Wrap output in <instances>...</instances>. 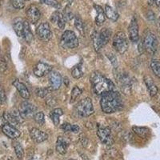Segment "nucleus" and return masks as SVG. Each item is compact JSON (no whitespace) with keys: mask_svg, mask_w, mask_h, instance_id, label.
I'll list each match as a JSON object with an SVG mask.
<instances>
[{"mask_svg":"<svg viewBox=\"0 0 160 160\" xmlns=\"http://www.w3.org/2000/svg\"><path fill=\"white\" fill-rule=\"evenodd\" d=\"M100 106L102 111L106 114H112L122 109V97L117 91H110L102 95Z\"/></svg>","mask_w":160,"mask_h":160,"instance_id":"nucleus-1","label":"nucleus"},{"mask_svg":"<svg viewBox=\"0 0 160 160\" xmlns=\"http://www.w3.org/2000/svg\"><path fill=\"white\" fill-rule=\"evenodd\" d=\"M91 82L93 91L98 95H102L115 89V85L112 81L106 78L99 72L93 73L91 78Z\"/></svg>","mask_w":160,"mask_h":160,"instance_id":"nucleus-2","label":"nucleus"},{"mask_svg":"<svg viewBox=\"0 0 160 160\" xmlns=\"http://www.w3.org/2000/svg\"><path fill=\"white\" fill-rule=\"evenodd\" d=\"M75 112L82 118L88 117L94 113V107L92 101L90 98H86L80 100L75 106Z\"/></svg>","mask_w":160,"mask_h":160,"instance_id":"nucleus-3","label":"nucleus"},{"mask_svg":"<svg viewBox=\"0 0 160 160\" xmlns=\"http://www.w3.org/2000/svg\"><path fill=\"white\" fill-rule=\"evenodd\" d=\"M111 31L108 28L102 29L99 33H95V35H93V40L95 51H99L102 47L108 44L111 38Z\"/></svg>","mask_w":160,"mask_h":160,"instance_id":"nucleus-4","label":"nucleus"},{"mask_svg":"<svg viewBox=\"0 0 160 160\" xmlns=\"http://www.w3.org/2000/svg\"><path fill=\"white\" fill-rule=\"evenodd\" d=\"M60 44L63 48L75 49V48H78L79 42H78V38L74 31H66L61 37Z\"/></svg>","mask_w":160,"mask_h":160,"instance_id":"nucleus-5","label":"nucleus"},{"mask_svg":"<svg viewBox=\"0 0 160 160\" xmlns=\"http://www.w3.org/2000/svg\"><path fill=\"white\" fill-rule=\"evenodd\" d=\"M113 47L117 52L123 54L128 48V40L125 33L119 31L117 32L113 38Z\"/></svg>","mask_w":160,"mask_h":160,"instance_id":"nucleus-6","label":"nucleus"},{"mask_svg":"<svg viewBox=\"0 0 160 160\" xmlns=\"http://www.w3.org/2000/svg\"><path fill=\"white\" fill-rule=\"evenodd\" d=\"M97 135L102 143L105 145L111 146L114 143V138L111 134V130L108 127L98 126L97 129Z\"/></svg>","mask_w":160,"mask_h":160,"instance_id":"nucleus-7","label":"nucleus"},{"mask_svg":"<svg viewBox=\"0 0 160 160\" xmlns=\"http://www.w3.org/2000/svg\"><path fill=\"white\" fill-rule=\"evenodd\" d=\"M144 49L150 55H155L158 48V40L156 36L153 33L149 32L147 34L143 40Z\"/></svg>","mask_w":160,"mask_h":160,"instance_id":"nucleus-8","label":"nucleus"},{"mask_svg":"<svg viewBox=\"0 0 160 160\" xmlns=\"http://www.w3.org/2000/svg\"><path fill=\"white\" fill-rule=\"evenodd\" d=\"M36 110L37 108L35 105H33L32 103L27 102V101L21 102L19 105V108H18L20 115H22L24 119L33 118L36 114Z\"/></svg>","mask_w":160,"mask_h":160,"instance_id":"nucleus-9","label":"nucleus"},{"mask_svg":"<svg viewBox=\"0 0 160 160\" xmlns=\"http://www.w3.org/2000/svg\"><path fill=\"white\" fill-rule=\"evenodd\" d=\"M36 34L38 38L43 42H48L52 36L51 28L48 22H42L36 29Z\"/></svg>","mask_w":160,"mask_h":160,"instance_id":"nucleus-10","label":"nucleus"},{"mask_svg":"<svg viewBox=\"0 0 160 160\" xmlns=\"http://www.w3.org/2000/svg\"><path fill=\"white\" fill-rule=\"evenodd\" d=\"M116 79L122 91L125 93H129L131 86V78H130L129 75L127 73L118 72Z\"/></svg>","mask_w":160,"mask_h":160,"instance_id":"nucleus-11","label":"nucleus"},{"mask_svg":"<svg viewBox=\"0 0 160 160\" xmlns=\"http://www.w3.org/2000/svg\"><path fill=\"white\" fill-rule=\"evenodd\" d=\"M51 71H52V67L43 62H38L33 69L34 74L37 77H43L44 75L51 73Z\"/></svg>","mask_w":160,"mask_h":160,"instance_id":"nucleus-12","label":"nucleus"},{"mask_svg":"<svg viewBox=\"0 0 160 160\" xmlns=\"http://www.w3.org/2000/svg\"><path fill=\"white\" fill-rule=\"evenodd\" d=\"M128 31H129L130 40H131V42H138V38H139V35H138V22H137V19L135 17H133L131 22H130Z\"/></svg>","mask_w":160,"mask_h":160,"instance_id":"nucleus-13","label":"nucleus"},{"mask_svg":"<svg viewBox=\"0 0 160 160\" xmlns=\"http://www.w3.org/2000/svg\"><path fill=\"white\" fill-rule=\"evenodd\" d=\"M30 135L32 138L33 141H35L37 143L42 142L46 140H48V135L46 132L42 131H40L38 128H32L30 131Z\"/></svg>","mask_w":160,"mask_h":160,"instance_id":"nucleus-14","label":"nucleus"},{"mask_svg":"<svg viewBox=\"0 0 160 160\" xmlns=\"http://www.w3.org/2000/svg\"><path fill=\"white\" fill-rule=\"evenodd\" d=\"M40 11L39 9L37 8L36 6L31 5L30 6L29 8L27 11V16H28V21L31 23L35 24L36 23L40 18Z\"/></svg>","mask_w":160,"mask_h":160,"instance_id":"nucleus-15","label":"nucleus"},{"mask_svg":"<svg viewBox=\"0 0 160 160\" xmlns=\"http://www.w3.org/2000/svg\"><path fill=\"white\" fill-rule=\"evenodd\" d=\"M49 82L51 85V89L53 91H56L59 89L62 84V77L60 75L59 73L56 71H52L50 74L49 76Z\"/></svg>","mask_w":160,"mask_h":160,"instance_id":"nucleus-16","label":"nucleus"},{"mask_svg":"<svg viewBox=\"0 0 160 160\" xmlns=\"http://www.w3.org/2000/svg\"><path fill=\"white\" fill-rule=\"evenodd\" d=\"M2 132L11 139H15V138H18L21 135V133L18 129H16L14 126L9 123H6L2 128Z\"/></svg>","mask_w":160,"mask_h":160,"instance_id":"nucleus-17","label":"nucleus"},{"mask_svg":"<svg viewBox=\"0 0 160 160\" xmlns=\"http://www.w3.org/2000/svg\"><path fill=\"white\" fill-rule=\"evenodd\" d=\"M70 142L68 138H64V137L60 136L57 138L56 142V151L58 154L60 155H65L67 151H68V148L69 147Z\"/></svg>","mask_w":160,"mask_h":160,"instance_id":"nucleus-18","label":"nucleus"},{"mask_svg":"<svg viewBox=\"0 0 160 160\" xmlns=\"http://www.w3.org/2000/svg\"><path fill=\"white\" fill-rule=\"evenodd\" d=\"M13 85L15 86V88L18 91L21 97H22L24 99H29L30 96H31V94H30L29 90L28 89V88L26 87V85L23 82H20L18 79H15L13 82Z\"/></svg>","mask_w":160,"mask_h":160,"instance_id":"nucleus-19","label":"nucleus"},{"mask_svg":"<svg viewBox=\"0 0 160 160\" xmlns=\"http://www.w3.org/2000/svg\"><path fill=\"white\" fill-rule=\"evenodd\" d=\"M51 21L53 23L56 24L57 27L60 30L64 29V27H65V18L60 12L55 11V12L53 13L51 17Z\"/></svg>","mask_w":160,"mask_h":160,"instance_id":"nucleus-20","label":"nucleus"},{"mask_svg":"<svg viewBox=\"0 0 160 160\" xmlns=\"http://www.w3.org/2000/svg\"><path fill=\"white\" fill-rule=\"evenodd\" d=\"M144 82H145L147 88H148V91H149V94L151 97H154L157 95L158 93V88L157 86L155 85V83L154 82L152 78L150 76H145L144 77Z\"/></svg>","mask_w":160,"mask_h":160,"instance_id":"nucleus-21","label":"nucleus"},{"mask_svg":"<svg viewBox=\"0 0 160 160\" xmlns=\"http://www.w3.org/2000/svg\"><path fill=\"white\" fill-rule=\"evenodd\" d=\"M23 26L24 21L22 18H15L13 22V28L18 37H23Z\"/></svg>","mask_w":160,"mask_h":160,"instance_id":"nucleus-22","label":"nucleus"},{"mask_svg":"<svg viewBox=\"0 0 160 160\" xmlns=\"http://www.w3.org/2000/svg\"><path fill=\"white\" fill-rule=\"evenodd\" d=\"M95 8L97 12V16L96 18H95V22L98 26L102 25V23L104 22L106 19V15L105 12H104V10L102 9L100 6L95 5Z\"/></svg>","mask_w":160,"mask_h":160,"instance_id":"nucleus-23","label":"nucleus"},{"mask_svg":"<svg viewBox=\"0 0 160 160\" xmlns=\"http://www.w3.org/2000/svg\"><path fill=\"white\" fill-rule=\"evenodd\" d=\"M23 38L28 43L32 41L33 38V34L31 32V28H30V24L28 21H24V26H23Z\"/></svg>","mask_w":160,"mask_h":160,"instance_id":"nucleus-24","label":"nucleus"},{"mask_svg":"<svg viewBox=\"0 0 160 160\" xmlns=\"http://www.w3.org/2000/svg\"><path fill=\"white\" fill-rule=\"evenodd\" d=\"M104 12H105L106 16L111 20H112V21H114V22L118 20V14L115 11V10L113 9L110 6H106L105 9H104Z\"/></svg>","mask_w":160,"mask_h":160,"instance_id":"nucleus-25","label":"nucleus"},{"mask_svg":"<svg viewBox=\"0 0 160 160\" xmlns=\"http://www.w3.org/2000/svg\"><path fill=\"white\" fill-rule=\"evenodd\" d=\"M62 114H63L62 110L60 109V108H55L51 111L50 116H51V120L55 126H58L59 124V118L61 115H62Z\"/></svg>","mask_w":160,"mask_h":160,"instance_id":"nucleus-26","label":"nucleus"},{"mask_svg":"<svg viewBox=\"0 0 160 160\" xmlns=\"http://www.w3.org/2000/svg\"><path fill=\"white\" fill-rule=\"evenodd\" d=\"M133 131L137 135L140 136L141 138H147L149 134V129L147 128H142V127H133Z\"/></svg>","mask_w":160,"mask_h":160,"instance_id":"nucleus-27","label":"nucleus"},{"mask_svg":"<svg viewBox=\"0 0 160 160\" xmlns=\"http://www.w3.org/2000/svg\"><path fill=\"white\" fill-rule=\"evenodd\" d=\"M151 68L155 75L160 78V62L158 60L153 59L151 62Z\"/></svg>","mask_w":160,"mask_h":160,"instance_id":"nucleus-28","label":"nucleus"},{"mask_svg":"<svg viewBox=\"0 0 160 160\" xmlns=\"http://www.w3.org/2000/svg\"><path fill=\"white\" fill-rule=\"evenodd\" d=\"M71 75L75 78H80L83 75V72L82 71V68H81V64L75 66L71 70Z\"/></svg>","mask_w":160,"mask_h":160,"instance_id":"nucleus-29","label":"nucleus"},{"mask_svg":"<svg viewBox=\"0 0 160 160\" xmlns=\"http://www.w3.org/2000/svg\"><path fill=\"white\" fill-rule=\"evenodd\" d=\"M75 28H77V30L80 32V34H81L82 35H83L84 24H83V22H82V18H80L79 16H75Z\"/></svg>","mask_w":160,"mask_h":160,"instance_id":"nucleus-30","label":"nucleus"},{"mask_svg":"<svg viewBox=\"0 0 160 160\" xmlns=\"http://www.w3.org/2000/svg\"><path fill=\"white\" fill-rule=\"evenodd\" d=\"M14 148H15V152L16 156L18 157L19 159L22 158V157H23L24 155V151L22 147L21 146V144L18 143V142H15V143L14 144Z\"/></svg>","mask_w":160,"mask_h":160,"instance_id":"nucleus-31","label":"nucleus"},{"mask_svg":"<svg viewBox=\"0 0 160 160\" xmlns=\"http://www.w3.org/2000/svg\"><path fill=\"white\" fill-rule=\"evenodd\" d=\"M82 91L78 87L75 86V88H73L72 91H71V102H74L75 100L77 99L78 96H79L81 94H82Z\"/></svg>","mask_w":160,"mask_h":160,"instance_id":"nucleus-32","label":"nucleus"},{"mask_svg":"<svg viewBox=\"0 0 160 160\" xmlns=\"http://www.w3.org/2000/svg\"><path fill=\"white\" fill-rule=\"evenodd\" d=\"M35 122L39 125H43L45 123V117H44L43 112L40 111V112H37L34 116Z\"/></svg>","mask_w":160,"mask_h":160,"instance_id":"nucleus-33","label":"nucleus"},{"mask_svg":"<svg viewBox=\"0 0 160 160\" xmlns=\"http://www.w3.org/2000/svg\"><path fill=\"white\" fill-rule=\"evenodd\" d=\"M40 2L42 4H46V5L51 6V7H54L55 8H60V4L59 2L57 1V0H39Z\"/></svg>","mask_w":160,"mask_h":160,"instance_id":"nucleus-34","label":"nucleus"},{"mask_svg":"<svg viewBox=\"0 0 160 160\" xmlns=\"http://www.w3.org/2000/svg\"><path fill=\"white\" fill-rule=\"evenodd\" d=\"M11 3L16 9H22L25 6V0H11Z\"/></svg>","mask_w":160,"mask_h":160,"instance_id":"nucleus-35","label":"nucleus"},{"mask_svg":"<svg viewBox=\"0 0 160 160\" xmlns=\"http://www.w3.org/2000/svg\"><path fill=\"white\" fill-rule=\"evenodd\" d=\"M49 93V89L48 88H37L35 90V94L37 96L40 97V98H44L48 95Z\"/></svg>","mask_w":160,"mask_h":160,"instance_id":"nucleus-36","label":"nucleus"},{"mask_svg":"<svg viewBox=\"0 0 160 160\" xmlns=\"http://www.w3.org/2000/svg\"><path fill=\"white\" fill-rule=\"evenodd\" d=\"M64 18H65V19L67 18V19L70 20L71 19V18H73V13L72 11H71V10L68 8V7H67V8H65V11H64Z\"/></svg>","mask_w":160,"mask_h":160,"instance_id":"nucleus-37","label":"nucleus"},{"mask_svg":"<svg viewBox=\"0 0 160 160\" xmlns=\"http://www.w3.org/2000/svg\"><path fill=\"white\" fill-rule=\"evenodd\" d=\"M6 99H7V96H6L5 91L2 86H0V103L5 102Z\"/></svg>","mask_w":160,"mask_h":160,"instance_id":"nucleus-38","label":"nucleus"},{"mask_svg":"<svg viewBox=\"0 0 160 160\" xmlns=\"http://www.w3.org/2000/svg\"><path fill=\"white\" fill-rule=\"evenodd\" d=\"M46 102L49 107H53L56 104V100L55 99V98L52 96H48V98L46 99Z\"/></svg>","mask_w":160,"mask_h":160,"instance_id":"nucleus-39","label":"nucleus"},{"mask_svg":"<svg viewBox=\"0 0 160 160\" xmlns=\"http://www.w3.org/2000/svg\"><path fill=\"white\" fill-rule=\"evenodd\" d=\"M61 128H62V130H63L64 131H67V132H68V131H71V124L70 123H64L62 124V127H61Z\"/></svg>","mask_w":160,"mask_h":160,"instance_id":"nucleus-40","label":"nucleus"},{"mask_svg":"<svg viewBox=\"0 0 160 160\" xmlns=\"http://www.w3.org/2000/svg\"><path fill=\"white\" fill-rule=\"evenodd\" d=\"M79 127H78V125H76V124H73V125H71V132L78 133V131H79Z\"/></svg>","mask_w":160,"mask_h":160,"instance_id":"nucleus-41","label":"nucleus"},{"mask_svg":"<svg viewBox=\"0 0 160 160\" xmlns=\"http://www.w3.org/2000/svg\"><path fill=\"white\" fill-rule=\"evenodd\" d=\"M5 119H4L3 116H0V128H2L4 125H5Z\"/></svg>","mask_w":160,"mask_h":160,"instance_id":"nucleus-42","label":"nucleus"},{"mask_svg":"<svg viewBox=\"0 0 160 160\" xmlns=\"http://www.w3.org/2000/svg\"><path fill=\"white\" fill-rule=\"evenodd\" d=\"M67 1H69V2H71V0H67Z\"/></svg>","mask_w":160,"mask_h":160,"instance_id":"nucleus-43","label":"nucleus"},{"mask_svg":"<svg viewBox=\"0 0 160 160\" xmlns=\"http://www.w3.org/2000/svg\"><path fill=\"white\" fill-rule=\"evenodd\" d=\"M70 160H75V159H70Z\"/></svg>","mask_w":160,"mask_h":160,"instance_id":"nucleus-44","label":"nucleus"},{"mask_svg":"<svg viewBox=\"0 0 160 160\" xmlns=\"http://www.w3.org/2000/svg\"><path fill=\"white\" fill-rule=\"evenodd\" d=\"M25 1H26V0H25ZM27 1H29V0H27Z\"/></svg>","mask_w":160,"mask_h":160,"instance_id":"nucleus-45","label":"nucleus"},{"mask_svg":"<svg viewBox=\"0 0 160 160\" xmlns=\"http://www.w3.org/2000/svg\"><path fill=\"white\" fill-rule=\"evenodd\" d=\"M159 1H160V0H159ZM157 2H158V0H157Z\"/></svg>","mask_w":160,"mask_h":160,"instance_id":"nucleus-46","label":"nucleus"}]
</instances>
